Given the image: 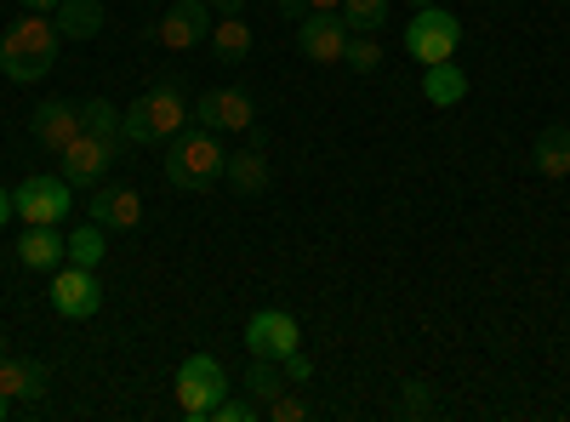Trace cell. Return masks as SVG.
<instances>
[{
    "label": "cell",
    "instance_id": "obj_23",
    "mask_svg": "<svg viewBox=\"0 0 570 422\" xmlns=\"http://www.w3.org/2000/svg\"><path fill=\"white\" fill-rule=\"evenodd\" d=\"M104 234H109L104 223H91V217H86V228H75V234H69V263L98 268V263H104V252H109V246H104Z\"/></svg>",
    "mask_w": 570,
    "mask_h": 422
},
{
    "label": "cell",
    "instance_id": "obj_13",
    "mask_svg": "<svg viewBox=\"0 0 570 422\" xmlns=\"http://www.w3.org/2000/svg\"><path fill=\"white\" fill-rule=\"evenodd\" d=\"M29 126H35V137H40V144L58 155V149H69L75 137L86 131V115H80V104H69V98H52V104H40V109H35V120H29Z\"/></svg>",
    "mask_w": 570,
    "mask_h": 422
},
{
    "label": "cell",
    "instance_id": "obj_30",
    "mask_svg": "<svg viewBox=\"0 0 570 422\" xmlns=\"http://www.w3.org/2000/svg\"><path fill=\"white\" fill-rule=\"evenodd\" d=\"M279 365H285V377H292V383H308V377H314V360H308L303 349H292Z\"/></svg>",
    "mask_w": 570,
    "mask_h": 422
},
{
    "label": "cell",
    "instance_id": "obj_16",
    "mask_svg": "<svg viewBox=\"0 0 570 422\" xmlns=\"http://www.w3.org/2000/svg\"><path fill=\"white\" fill-rule=\"evenodd\" d=\"M223 177L234 183V195H246V200L268 195V149H263V137H252V144H246L240 155H228Z\"/></svg>",
    "mask_w": 570,
    "mask_h": 422
},
{
    "label": "cell",
    "instance_id": "obj_7",
    "mask_svg": "<svg viewBox=\"0 0 570 422\" xmlns=\"http://www.w3.org/2000/svg\"><path fill=\"white\" fill-rule=\"evenodd\" d=\"M212 23H217L212 0H171L160 12V23L149 29V40L166 46V52H195L200 40H212Z\"/></svg>",
    "mask_w": 570,
    "mask_h": 422
},
{
    "label": "cell",
    "instance_id": "obj_32",
    "mask_svg": "<svg viewBox=\"0 0 570 422\" xmlns=\"http://www.w3.org/2000/svg\"><path fill=\"white\" fill-rule=\"evenodd\" d=\"M279 18H297L303 23L308 18V0H279Z\"/></svg>",
    "mask_w": 570,
    "mask_h": 422
},
{
    "label": "cell",
    "instance_id": "obj_8",
    "mask_svg": "<svg viewBox=\"0 0 570 422\" xmlns=\"http://www.w3.org/2000/svg\"><path fill=\"white\" fill-rule=\"evenodd\" d=\"M52 308L58 320H91L104 308V286H98V268H80V263H58L52 268Z\"/></svg>",
    "mask_w": 570,
    "mask_h": 422
},
{
    "label": "cell",
    "instance_id": "obj_29",
    "mask_svg": "<svg viewBox=\"0 0 570 422\" xmlns=\"http://www.w3.org/2000/svg\"><path fill=\"white\" fill-rule=\"evenodd\" d=\"M428 411H434V389H428L422 377L405 383V416H428Z\"/></svg>",
    "mask_w": 570,
    "mask_h": 422
},
{
    "label": "cell",
    "instance_id": "obj_37",
    "mask_svg": "<svg viewBox=\"0 0 570 422\" xmlns=\"http://www.w3.org/2000/svg\"><path fill=\"white\" fill-rule=\"evenodd\" d=\"M7 354H12V349H7V332H0V360H7Z\"/></svg>",
    "mask_w": 570,
    "mask_h": 422
},
{
    "label": "cell",
    "instance_id": "obj_33",
    "mask_svg": "<svg viewBox=\"0 0 570 422\" xmlns=\"http://www.w3.org/2000/svg\"><path fill=\"white\" fill-rule=\"evenodd\" d=\"M18 217V206H12V189H0V228H7Z\"/></svg>",
    "mask_w": 570,
    "mask_h": 422
},
{
    "label": "cell",
    "instance_id": "obj_3",
    "mask_svg": "<svg viewBox=\"0 0 570 422\" xmlns=\"http://www.w3.org/2000/svg\"><path fill=\"white\" fill-rule=\"evenodd\" d=\"M228 166V149L217 144V131L195 126V131H177L171 144H166V183L183 195H206L212 183L223 177Z\"/></svg>",
    "mask_w": 570,
    "mask_h": 422
},
{
    "label": "cell",
    "instance_id": "obj_27",
    "mask_svg": "<svg viewBox=\"0 0 570 422\" xmlns=\"http://www.w3.org/2000/svg\"><path fill=\"white\" fill-rule=\"evenodd\" d=\"M257 416H263V405H257L252 394H240V400L223 394V400L212 405V422H257Z\"/></svg>",
    "mask_w": 570,
    "mask_h": 422
},
{
    "label": "cell",
    "instance_id": "obj_38",
    "mask_svg": "<svg viewBox=\"0 0 570 422\" xmlns=\"http://www.w3.org/2000/svg\"><path fill=\"white\" fill-rule=\"evenodd\" d=\"M411 7H434V0H411Z\"/></svg>",
    "mask_w": 570,
    "mask_h": 422
},
{
    "label": "cell",
    "instance_id": "obj_2",
    "mask_svg": "<svg viewBox=\"0 0 570 422\" xmlns=\"http://www.w3.org/2000/svg\"><path fill=\"white\" fill-rule=\"evenodd\" d=\"M58 18L52 12H29L18 18L7 35H0V69H7L12 86H35L52 75V58H58Z\"/></svg>",
    "mask_w": 570,
    "mask_h": 422
},
{
    "label": "cell",
    "instance_id": "obj_20",
    "mask_svg": "<svg viewBox=\"0 0 570 422\" xmlns=\"http://www.w3.org/2000/svg\"><path fill=\"white\" fill-rule=\"evenodd\" d=\"M52 18H58V35H63V40H98L104 23H109L104 0H63Z\"/></svg>",
    "mask_w": 570,
    "mask_h": 422
},
{
    "label": "cell",
    "instance_id": "obj_10",
    "mask_svg": "<svg viewBox=\"0 0 570 422\" xmlns=\"http://www.w3.org/2000/svg\"><path fill=\"white\" fill-rule=\"evenodd\" d=\"M246 349H252V360H285L292 349H303V332L285 308H257L246 320Z\"/></svg>",
    "mask_w": 570,
    "mask_h": 422
},
{
    "label": "cell",
    "instance_id": "obj_35",
    "mask_svg": "<svg viewBox=\"0 0 570 422\" xmlns=\"http://www.w3.org/2000/svg\"><path fill=\"white\" fill-rule=\"evenodd\" d=\"M343 0H308V12H337Z\"/></svg>",
    "mask_w": 570,
    "mask_h": 422
},
{
    "label": "cell",
    "instance_id": "obj_19",
    "mask_svg": "<svg viewBox=\"0 0 570 422\" xmlns=\"http://www.w3.org/2000/svg\"><path fill=\"white\" fill-rule=\"evenodd\" d=\"M531 166H537L542 177H553V183H559V177H570V126H559V120H553V126H542V131H537V144H531Z\"/></svg>",
    "mask_w": 570,
    "mask_h": 422
},
{
    "label": "cell",
    "instance_id": "obj_5",
    "mask_svg": "<svg viewBox=\"0 0 570 422\" xmlns=\"http://www.w3.org/2000/svg\"><path fill=\"white\" fill-rule=\"evenodd\" d=\"M223 394H228V371H223L212 354H188V360L177 365V411H183V416L206 422Z\"/></svg>",
    "mask_w": 570,
    "mask_h": 422
},
{
    "label": "cell",
    "instance_id": "obj_6",
    "mask_svg": "<svg viewBox=\"0 0 570 422\" xmlns=\"http://www.w3.org/2000/svg\"><path fill=\"white\" fill-rule=\"evenodd\" d=\"M12 206L23 223H63L69 206H75V183L63 171H35L12 189Z\"/></svg>",
    "mask_w": 570,
    "mask_h": 422
},
{
    "label": "cell",
    "instance_id": "obj_26",
    "mask_svg": "<svg viewBox=\"0 0 570 422\" xmlns=\"http://www.w3.org/2000/svg\"><path fill=\"white\" fill-rule=\"evenodd\" d=\"M343 63H348L354 75H376V69H383V40H376V35H348Z\"/></svg>",
    "mask_w": 570,
    "mask_h": 422
},
{
    "label": "cell",
    "instance_id": "obj_21",
    "mask_svg": "<svg viewBox=\"0 0 570 422\" xmlns=\"http://www.w3.org/2000/svg\"><path fill=\"white\" fill-rule=\"evenodd\" d=\"M212 52H217V63H246L252 58V23L246 18H217L212 23Z\"/></svg>",
    "mask_w": 570,
    "mask_h": 422
},
{
    "label": "cell",
    "instance_id": "obj_24",
    "mask_svg": "<svg viewBox=\"0 0 570 422\" xmlns=\"http://www.w3.org/2000/svg\"><path fill=\"white\" fill-rule=\"evenodd\" d=\"M337 18H343L354 35H376V29L389 23V0H343Z\"/></svg>",
    "mask_w": 570,
    "mask_h": 422
},
{
    "label": "cell",
    "instance_id": "obj_1",
    "mask_svg": "<svg viewBox=\"0 0 570 422\" xmlns=\"http://www.w3.org/2000/svg\"><path fill=\"white\" fill-rule=\"evenodd\" d=\"M195 120V98L177 80H155L137 104L120 109V137L126 144H171L177 131H188Z\"/></svg>",
    "mask_w": 570,
    "mask_h": 422
},
{
    "label": "cell",
    "instance_id": "obj_15",
    "mask_svg": "<svg viewBox=\"0 0 570 422\" xmlns=\"http://www.w3.org/2000/svg\"><path fill=\"white\" fill-rule=\"evenodd\" d=\"M18 263L23 268H58V263H69V234H58V223H29L18 234Z\"/></svg>",
    "mask_w": 570,
    "mask_h": 422
},
{
    "label": "cell",
    "instance_id": "obj_25",
    "mask_svg": "<svg viewBox=\"0 0 570 422\" xmlns=\"http://www.w3.org/2000/svg\"><path fill=\"white\" fill-rule=\"evenodd\" d=\"M80 115H86V131H91V137L126 144V137H120V104H109V98H86V104H80Z\"/></svg>",
    "mask_w": 570,
    "mask_h": 422
},
{
    "label": "cell",
    "instance_id": "obj_9",
    "mask_svg": "<svg viewBox=\"0 0 570 422\" xmlns=\"http://www.w3.org/2000/svg\"><path fill=\"white\" fill-rule=\"evenodd\" d=\"M115 155H120V144H109V137H91V131H80L69 149H58V171L75 183V189H98V183H104V171L115 166Z\"/></svg>",
    "mask_w": 570,
    "mask_h": 422
},
{
    "label": "cell",
    "instance_id": "obj_14",
    "mask_svg": "<svg viewBox=\"0 0 570 422\" xmlns=\"http://www.w3.org/2000/svg\"><path fill=\"white\" fill-rule=\"evenodd\" d=\"M86 217L104 223V228H137L142 200H137V189H120V183H98V189H91V200H86Z\"/></svg>",
    "mask_w": 570,
    "mask_h": 422
},
{
    "label": "cell",
    "instance_id": "obj_22",
    "mask_svg": "<svg viewBox=\"0 0 570 422\" xmlns=\"http://www.w3.org/2000/svg\"><path fill=\"white\" fill-rule=\"evenodd\" d=\"M246 394L257 400V405H268V400H279L285 389H292V377H285V365L279 360H252V371H246Z\"/></svg>",
    "mask_w": 570,
    "mask_h": 422
},
{
    "label": "cell",
    "instance_id": "obj_36",
    "mask_svg": "<svg viewBox=\"0 0 570 422\" xmlns=\"http://www.w3.org/2000/svg\"><path fill=\"white\" fill-rule=\"evenodd\" d=\"M7 416H12V400H7V394H0V422H7Z\"/></svg>",
    "mask_w": 570,
    "mask_h": 422
},
{
    "label": "cell",
    "instance_id": "obj_11",
    "mask_svg": "<svg viewBox=\"0 0 570 422\" xmlns=\"http://www.w3.org/2000/svg\"><path fill=\"white\" fill-rule=\"evenodd\" d=\"M252 120H257L252 98L234 86H217V91L195 98V126H206V131H252Z\"/></svg>",
    "mask_w": 570,
    "mask_h": 422
},
{
    "label": "cell",
    "instance_id": "obj_31",
    "mask_svg": "<svg viewBox=\"0 0 570 422\" xmlns=\"http://www.w3.org/2000/svg\"><path fill=\"white\" fill-rule=\"evenodd\" d=\"M217 18H246V0H212Z\"/></svg>",
    "mask_w": 570,
    "mask_h": 422
},
{
    "label": "cell",
    "instance_id": "obj_17",
    "mask_svg": "<svg viewBox=\"0 0 570 422\" xmlns=\"http://www.w3.org/2000/svg\"><path fill=\"white\" fill-rule=\"evenodd\" d=\"M462 98H468V69H462L456 58L422 69V104H428V109H456Z\"/></svg>",
    "mask_w": 570,
    "mask_h": 422
},
{
    "label": "cell",
    "instance_id": "obj_28",
    "mask_svg": "<svg viewBox=\"0 0 570 422\" xmlns=\"http://www.w3.org/2000/svg\"><path fill=\"white\" fill-rule=\"evenodd\" d=\"M263 416H268V422H308V416H314V405H308V400H297V394H279V400H268V405H263Z\"/></svg>",
    "mask_w": 570,
    "mask_h": 422
},
{
    "label": "cell",
    "instance_id": "obj_4",
    "mask_svg": "<svg viewBox=\"0 0 570 422\" xmlns=\"http://www.w3.org/2000/svg\"><path fill=\"white\" fill-rule=\"evenodd\" d=\"M456 46H462V18H456V12H445L440 0H434V7H416V18L405 23V52H411L422 69L456 58Z\"/></svg>",
    "mask_w": 570,
    "mask_h": 422
},
{
    "label": "cell",
    "instance_id": "obj_39",
    "mask_svg": "<svg viewBox=\"0 0 570 422\" xmlns=\"http://www.w3.org/2000/svg\"><path fill=\"white\" fill-rule=\"evenodd\" d=\"M559 7H570V0H559Z\"/></svg>",
    "mask_w": 570,
    "mask_h": 422
},
{
    "label": "cell",
    "instance_id": "obj_34",
    "mask_svg": "<svg viewBox=\"0 0 570 422\" xmlns=\"http://www.w3.org/2000/svg\"><path fill=\"white\" fill-rule=\"evenodd\" d=\"M18 7H23V12H58L63 0H18Z\"/></svg>",
    "mask_w": 570,
    "mask_h": 422
},
{
    "label": "cell",
    "instance_id": "obj_12",
    "mask_svg": "<svg viewBox=\"0 0 570 422\" xmlns=\"http://www.w3.org/2000/svg\"><path fill=\"white\" fill-rule=\"evenodd\" d=\"M348 35H354V29H348L337 12H314V18L297 23V46H303V58H308V63H343Z\"/></svg>",
    "mask_w": 570,
    "mask_h": 422
},
{
    "label": "cell",
    "instance_id": "obj_18",
    "mask_svg": "<svg viewBox=\"0 0 570 422\" xmlns=\"http://www.w3.org/2000/svg\"><path fill=\"white\" fill-rule=\"evenodd\" d=\"M46 383H52V371H46L40 360H0V394L7 400H23V405H35V400H46Z\"/></svg>",
    "mask_w": 570,
    "mask_h": 422
}]
</instances>
